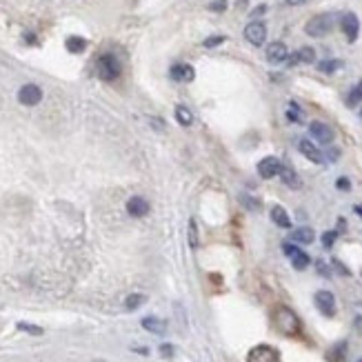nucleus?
<instances>
[{
  "mask_svg": "<svg viewBox=\"0 0 362 362\" xmlns=\"http://www.w3.org/2000/svg\"><path fill=\"white\" fill-rule=\"evenodd\" d=\"M145 300H147V296H143V293H133V296H129L125 300V309H129V311L138 309V307L145 305Z\"/></svg>",
  "mask_w": 362,
  "mask_h": 362,
  "instance_id": "obj_25",
  "label": "nucleus"
},
{
  "mask_svg": "<svg viewBox=\"0 0 362 362\" xmlns=\"http://www.w3.org/2000/svg\"><path fill=\"white\" fill-rule=\"evenodd\" d=\"M271 220L278 227H283V229H289V227H291V218H289V213H287L283 207H273V209H271Z\"/></svg>",
  "mask_w": 362,
  "mask_h": 362,
  "instance_id": "obj_19",
  "label": "nucleus"
},
{
  "mask_svg": "<svg viewBox=\"0 0 362 362\" xmlns=\"http://www.w3.org/2000/svg\"><path fill=\"white\" fill-rule=\"evenodd\" d=\"M345 343H340L338 347H333V351H329V360L331 362H340V360H343L345 358Z\"/></svg>",
  "mask_w": 362,
  "mask_h": 362,
  "instance_id": "obj_27",
  "label": "nucleus"
},
{
  "mask_svg": "<svg viewBox=\"0 0 362 362\" xmlns=\"http://www.w3.org/2000/svg\"><path fill=\"white\" fill-rule=\"evenodd\" d=\"M169 76H171V80H176V83H191V80L196 78V69H193L191 65L178 63L169 69Z\"/></svg>",
  "mask_w": 362,
  "mask_h": 362,
  "instance_id": "obj_11",
  "label": "nucleus"
},
{
  "mask_svg": "<svg viewBox=\"0 0 362 362\" xmlns=\"http://www.w3.org/2000/svg\"><path fill=\"white\" fill-rule=\"evenodd\" d=\"M245 38L249 40L253 47H263L267 40V25L260 23V20H253L245 27Z\"/></svg>",
  "mask_w": 362,
  "mask_h": 362,
  "instance_id": "obj_6",
  "label": "nucleus"
},
{
  "mask_svg": "<svg viewBox=\"0 0 362 362\" xmlns=\"http://www.w3.org/2000/svg\"><path fill=\"white\" fill-rule=\"evenodd\" d=\"M160 353H163L165 358H171L173 356V347L171 345H163V347H160Z\"/></svg>",
  "mask_w": 362,
  "mask_h": 362,
  "instance_id": "obj_34",
  "label": "nucleus"
},
{
  "mask_svg": "<svg viewBox=\"0 0 362 362\" xmlns=\"http://www.w3.org/2000/svg\"><path fill=\"white\" fill-rule=\"evenodd\" d=\"M247 362H280V353L269 345H258L247 353Z\"/></svg>",
  "mask_w": 362,
  "mask_h": 362,
  "instance_id": "obj_4",
  "label": "nucleus"
},
{
  "mask_svg": "<svg viewBox=\"0 0 362 362\" xmlns=\"http://www.w3.org/2000/svg\"><path fill=\"white\" fill-rule=\"evenodd\" d=\"M360 116H362V111H360Z\"/></svg>",
  "mask_w": 362,
  "mask_h": 362,
  "instance_id": "obj_44",
  "label": "nucleus"
},
{
  "mask_svg": "<svg viewBox=\"0 0 362 362\" xmlns=\"http://www.w3.org/2000/svg\"><path fill=\"white\" fill-rule=\"evenodd\" d=\"M313 238H316V233H313L311 227H300V229L291 233V240L293 243H300V245H311Z\"/></svg>",
  "mask_w": 362,
  "mask_h": 362,
  "instance_id": "obj_18",
  "label": "nucleus"
},
{
  "mask_svg": "<svg viewBox=\"0 0 362 362\" xmlns=\"http://www.w3.org/2000/svg\"><path fill=\"white\" fill-rule=\"evenodd\" d=\"M340 67H343L340 60H323V63L318 65V69L323 71V73H333L336 69H340Z\"/></svg>",
  "mask_w": 362,
  "mask_h": 362,
  "instance_id": "obj_26",
  "label": "nucleus"
},
{
  "mask_svg": "<svg viewBox=\"0 0 362 362\" xmlns=\"http://www.w3.org/2000/svg\"><path fill=\"white\" fill-rule=\"evenodd\" d=\"M225 40H227L225 36H209V38H207V40H205L203 45L207 47V49H211V47H218V45H223Z\"/></svg>",
  "mask_w": 362,
  "mask_h": 362,
  "instance_id": "obj_30",
  "label": "nucleus"
},
{
  "mask_svg": "<svg viewBox=\"0 0 362 362\" xmlns=\"http://www.w3.org/2000/svg\"><path fill=\"white\" fill-rule=\"evenodd\" d=\"M283 251L287 253V256H293V253L298 251V247L296 245H283Z\"/></svg>",
  "mask_w": 362,
  "mask_h": 362,
  "instance_id": "obj_35",
  "label": "nucleus"
},
{
  "mask_svg": "<svg viewBox=\"0 0 362 362\" xmlns=\"http://www.w3.org/2000/svg\"><path fill=\"white\" fill-rule=\"evenodd\" d=\"M309 131H311V136L316 138L320 145H331V140H333V129H331L329 125H325V123H320V120H316V123L309 125Z\"/></svg>",
  "mask_w": 362,
  "mask_h": 362,
  "instance_id": "obj_10",
  "label": "nucleus"
},
{
  "mask_svg": "<svg viewBox=\"0 0 362 362\" xmlns=\"http://www.w3.org/2000/svg\"><path fill=\"white\" fill-rule=\"evenodd\" d=\"M96 362H105V360H96Z\"/></svg>",
  "mask_w": 362,
  "mask_h": 362,
  "instance_id": "obj_42",
  "label": "nucleus"
},
{
  "mask_svg": "<svg viewBox=\"0 0 362 362\" xmlns=\"http://www.w3.org/2000/svg\"><path fill=\"white\" fill-rule=\"evenodd\" d=\"M18 329L20 331H27V333H31V336H43V329L36 325H27V323H20L18 325Z\"/></svg>",
  "mask_w": 362,
  "mask_h": 362,
  "instance_id": "obj_28",
  "label": "nucleus"
},
{
  "mask_svg": "<svg viewBox=\"0 0 362 362\" xmlns=\"http://www.w3.org/2000/svg\"><path fill=\"white\" fill-rule=\"evenodd\" d=\"M313 300H316V307L320 309L323 316H327V318L336 316V298H333L331 291H318Z\"/></svg>",
  "mask_w": 362,
  "mask_h": 362,
  "instance_id": "obj_8",
  "label": "nucleus"
},
{
  "mask_svg": "<svg viewBox=\"0 0 362 362\" xmlns=\"http://www.w3.org/2000/svg\"><path fill=\"white\" fill-rule=\"evenodd\" d=\"M40 100H43V89H40L38 85H23L18 89V103L20 105H25V107H36Z\"/></svg>",
  "mask_w": 362,
  "mask_h": 362,
  "instance_id": "obj_5",
  "label": "nucleus"
},
{
  "mask_svg": "<svg viewBox=\"0 0 362 362\" xmlns=\"http://www.w3.org/2000/svg\"><path fill=\"white\" fill-rule=\"evenodd\" d=\"M265 11H267V7L263 5V7H258V9H256V11H253V16H260V13H265Z\"/></svg>",
  "mask_w": 362,
  "mask_h": 362,
  "instance_id": "obj_40",
  "label": "nucleus"
},
{
  "mask_svg": "<svg viewBox=\"0 0 362 362\" xmlns=\"http://www.w3.org/2000/svg\"><path fill=\"white\" fill-rule=\"evenodd\" d=\"M143 327L147 331H151V333H158V336L167 333V323H165V320H160V318H153V316L143 318Z\"/></svg>",
  "mask_w": 362,
  "mask_h": 362,
  "instance_id": "obj_17",
  "label": "nucleus"
},
{
  "mask_svg": "<svg viewBox=\"0 0 362 362\" xmlns=\"http://www.w3.org/2000/svg\"><path fill=\"white\" fill-rule=\"evenodd\" d=\"M280 160L276 158V156H267V158H263L258 163V173H260V178H265V180H269V178H273V176H278L280 173Z\"/></svg>",
  "mask_w": 362,
  "mask_h": 362,
  "instance_id": "obj_9",
  "label": "nucleus"
},
{
  "mask_svg": "<svg viewBox=\"0 0 362 362\" xmlns=\"http://www.w3.org/2000/svg\"><path fill=\"white\" fill-rule=\"evenodd\" d=\"M356 213H360V216H362V205H358V207H356Z\"/></svg>",
  "mask_w": 362,
  "mask_h": 362,
  "instance_id": "obj_41",
  "label": "nucleus"
},
{
  "mask_svg": "<svg viewBox=\"0 0 362 362\" xmlns=\"http://www.w3.org/2000/svg\"><path fill=\"white\" fill-rule=\"evenodd\" d=\"M189 245L196 249L198 247V231H196V220H189Z\"/></svg>",
  "mask_w": 362,
  "mask_h": 362,
  "instance_id": "obj_29",
  "label": "nucleus"
},
{
  "mask_svg": "<svg viewBox=\"0 0 362 362\" xmlns=\"http://www.w3.org/2000/svg\"><path fill=\"white\" fill-rule=\"evenodd\" d=\"M336 238H338V231H327L323 236V245L327 247V249H331L333 243H336Z\"/></svg>",
  "mask_w": 362,
  "mask_h": 362,
  "instance_id": "obj_31",
  "label": "nucleus"
},
{
  "mask_svg": "<svg viewBox=\"0 0 362 362\" xmlns=\"http://www.w3.org/2000/svg\"><path fill=\"white\" fill-rule=\"evenodd\" d=\"M340 27H343L345 36L349 43H356L358 40V33H360V20L353 11H347L343 13V18H340Z\"/></svg>",
  "mask_w": 362,
  "mask_h": 362,
  "instance_id": "obj_7",
  "label": "nucleus"
},
{
  "mask_svg": "<svg viewBox=\"0 0 362 362\" xmlns=\"http://www.w3.org/2000/svg\"><path fill=\"white\" fill-rule=\"evenodd\" d=\"M358 362H362V358H360V360H358Z\"/></svg>",
  "mask_w": 362,
  "mask_h": 362,
  "instance_id": "obj_43",
  "label": "nucleus"
},
{
  "mask_svg": "<svg viewBox=\"0 0 362 362\" xmlns=\"http://www.w3.org/2000/svg\"><path fill=\"white\" fill-rule=\"evenodd\" d=\"M96 71H98L100 78L107 80V83L116 80L120 76V63H118V58L113 56V53H105V56H100L98 63H96Z\"/></svg>",
  "mask_w": 362,
  "mask_h": 362,
  "instance_id": "obj_3",
  "label": "nucleus"
},
{
  "mask_svg": "<svg viewBox=\"0 0 362 362\" xmlns=\"http://www.w3.org/2000/svg\"><path fill=\"white\" fill-rule=\"evenodd\" d=\"M65 47L69 49L71 53H83L87 49V40L80 38V36H69L65 40Z\"/></svg>",
  "mask_w": 362,
  "mask_h": 362,
  "instance_id": "obj_20",
  "label": "nucleus"
},
{
  "mask_svg": "<svg viewBox=\"0 0 362 362\" xmlns=\"http://www.w3.org/2000/svg\"><path fill=\"white\" fill-rule=\"evenodd\" d=\"M280 178H283V183L287 185V187H291V189H298L300 185H303V180L298 178V173L291 169V167H287V165H283L280 167V173H278Z\"/></svg>",
  "mask_w": 362,
  "mask_h": 362,
  "instance_id": "obj_16",
  "label": "nucleus"
},
{
  "mask_svg": "<svg viewBox=\"0 0 362 362\" xmlns=\"http://www.w3.org/2000/svg\"><path fill=\"white\" fill-rule=\"evenodd\" d=\"M362 103V80L360 83H356V87L349 91V96H347V105L349 107H356Z\"/></svg>",
  "mask_w": 362,
  "mask_h": 362,
  "instance_id": "obj_24",
  "label": "nucleus"
},
{
  "mask_svg": "<svg viewBox=\"0 0 362 362\" xmlns=\"http://www.w3.org/2000/svg\"><path fill=\"white\" fill-rule=\"evenodd\" d=\"M287 58H289V49H287L285 43H271L267 47V60L269 63L278 65V63H285Z\"/></svg>",
  "mask_w": 362,
  "mask_h": 362,
  "instance_id": "obj_14",
  "label": "nucleus"
},
{
  "mask_svg": "<svg viewBox=\"0 0 362 362\" xmlns=\"http://www.w3.org/2000/svg\"><path fill=\"white\" fill-rule=\"evenodd\" d=\"M127 213L133 218H143L149 213V203H147L143 196H133V198H129V203H127Z\"/></svg>",
  "mask_w": 362,
  "mask_h": 362,
  "instance_id": "obj_13",
  "label": "nucleus"
},
{
  "mask_svg": "<svg viewBox=\"0 0 362 362\" xmlns=\"http://www.w3.org/2000/svg\"><path fill=\"white\" fill-rule=\"evenodd\" d=\"M273 325H276V329L280 333H285V336H298L300 333V318L296 316V311L285 305L273 311Z\"/></svg>",
  "mask_w": 362,
  "mask_h": 362,
  "instance_id": "obj_1",
  "label": "nucleus"
},
{
  "mask_svg": "<svg viewBox=\"0 0 362 362\" xmlns=\"http://www.w3.org/2000/svg\"><path fill=\"white\" fill-rule=\"evenodd\" d=\"M287 118H289L291 123H298V125L305 123V113H303V109H300L296 103H289V109H287Z\"/></svg>",
  "mask_w": 362,
  "mask_h": 362,
  "instance_id": "obj_23",
  "label": "nucleus"
},
{
  "mask_svg": "<svg viewBox=\"0 0 362 362\" xmlns=\"http://www.w3.org/2000/svg\"><path fill=\"white\" fill-rule=\"evenodd\" d=\"M289 7H296V5H303V3H307V0H285Z\"/></svg>",
  "mask_w": 362,
  "mask_h": 362,
  "instance_id": "obj_39",
  "label": "nucleus"
},
{
  "mask_svg": "<svg viewBox=\"0 0 362 362\" xmlns=\"http://www.w3.org/2000/svg\"><path fill=\"white\" fill-rule=\"evenodd\" d=\"M327 153H329V156H327L329 160H338V158H340V151H338V149H329Z\"/></svg>",
  "mask_w": 362,
  "mask_h": 362,
  "instance_id": "obj_36",
  "label": "nucleus"
},
{
  "mask_svg": "<svg viewBox=\"0 0 362 362\" xmlns=\"http://www.w3.org/2000/svg\"><path fill=\"white\" fill-rule=\"evenodd\" d=\"M333 267H336V269H338L340 273H345V276H347V273H349V271H347L345 267H343V263H338V260H333Z\"/></svg>",
  "mask_w": 362,
  "mask_h": 362,
  "instance_id": "obj_37",
  "label": "nucleus"
},
{
  "mask_svg": "<svg viewBox=\"0 0 362 362\" xmlns=\"http://www.w3.org/2000/svg\"><path fill=\"white\" fill-rule=\"evenodd\" d=\"M336 20H338L336 13H318V16H313L309 23L305 25L307 36H311V38L327 36V33H331V29L336 27Z\"/></svg>",
  "mask_w": 362,
  "mask_h": 362,
  "instance_id": "obj_2",
  "label": "nucleus"
},
{
  "mask_svg": "<svg viewBox=\"0 0 362 362\" xmlns=\"http://www.w3.org/2000/svg\"><path fill=\"white\" fill-rule=\"evenodd\" d=\"M209 9H211V11H223V9H227V0H213V3L209 5Z\"/></svg>",
  "mask_w": 362,
  "mask_h": 362,
  "instance_id": "obj_32",
  "label": "nucleus"
},
{
  "mask_svg": "<svg viewBox=\"0 0 362 362\" xmlns=\"http://www.w3.org/2000/svg\"><path fill=\"white\" fill-rule=\"evenodd\" d=\"M176 120L183 127H189L193 123V113L189 111V107H185V105H178L176 107Z\"/></svg>",
  "mask_w": 362,
  "mask_h": 362,
  "instance_id": "obj_21",
  "label": "nucleus"
},
{
  "mask_svg": "<svg viewBox=\"0 0 362 362\" xmlns=\"http://www.w3.org/2000/svg\"><path fill=\"white\" fill-rule=\"evenodd\" d=\"M313 60H316V51H313V47H303V49H298L293 56H289V65H298V63L311 65Z\"/></svg>",
  "mask_w": 362,
  "mask_h": 362,
  "instance_id": "obj_15",
  "label": "nucleus"
},
{
  "mask_svg": "<svg viewBox=\"0 0 362 362\" xmlns=\"http://www.w3.org/2000/svg\"><path fill=\"white\" fill-rule=\"evenodd\" d=\"M336 187H338L340 191H349L351 183H349V180H347V178H338V180H336Z\"/></svg>",
  "mask_w": 362,
  "mask_h": 362,
  "instance_id": "obj_33",
  "label": "nucleus"
},
{
  "mask_svg": "<svg viewBox=\"0 0 362 362\" xmlns=\"http://www.w3.org/2000/svg\"><path fill=\"white\" fill-rule=\"evenodd\" d=\"M298 149H300V153L307 158V160H311V163H316V165H320V163H325V156H323V151L318 149L316 145L311 143V140H300L298 143Z\"/></svg>",
  "mask_w": 362,
  "mask_h": 362,
  "instance_id": "obj_12",
  "label": "nucleus"
},
{
  "mask_svg": "<svg viewBox=\"0 0 362 362\" xmlns=\"http://www.w3.org/2000/svg\"><path fill=\"white\" fill-rule=\"evenodd\" d=\"M318 273H323V276H329V269L325 267V263H318Z\"/></svg>",
  "mask_w": 362,
  "mask_h": 362,
  "instance_id": "obj_38",
  "label": "nucleus"
},
{
  "mask_svg": "<svg viewBox=\"0 0 362 362\" xmlns=\"http://www.w3.org/2000/svg\"><path fill=\"white\" fill-rule=\"evenodd\" d=\"M309 263H311V258L307 256L305 251H296L291 256V265H293V269H298V271H303V269H307V267H309Z\"/></svg>",
  "mask_w": 362,
  "mask_h": 362,
  "instance_id": "obj_22",
  "label": "nucleus"
}]
</instances>
